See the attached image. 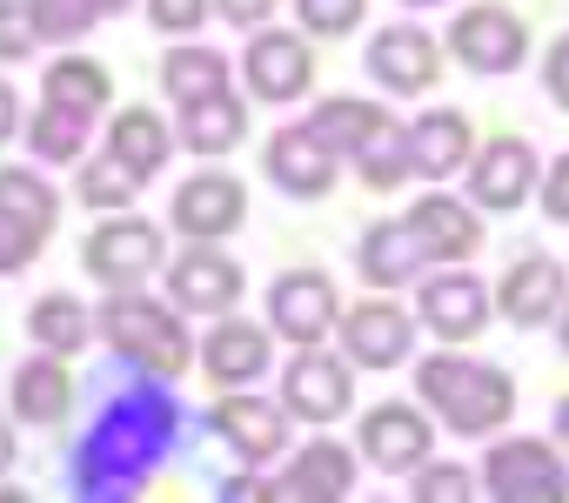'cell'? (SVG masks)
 I'll return each instance as SVG.
<instances>
[{
  "instance_id": "f35d334b",
  "label": "cell",
  "mask_w": 569,
  "mask_h": 503,
  "mask_svg": "<svg viewBox=\"0 0 569 503\" xmlns=\"http://www.w3.org/2000/svg\"><path fill=\"white\" fill-rule=\"evenodd\" d=\"M362 8L369 0H296V14H302L309 34H349L362 21Z\"/></svg>"
},
{
  "instance_id": "2e32d148",
  "label": "cell",
  "mask_w": 569,
  "mask_h": 503,
  "mask_svg": "<svg viewBox=\"0 0 569 503\" xmlns=\"http://www.w3.org/2000/svg\"><path fill=\"white\" fill-rule=\"evenodd\" d=\"M208 423H214V430L228 436V450L248 456V463H268V456L289 450V410H274V403H261V396H221V403L208 410Z\"/></svg>"
},
{
  "instance_id": "681fc988",
  "label": "cell",
  "mask_w": 569,
  "mask_h": 503,
  "mask_svg": "<svg viewBox=\"0 0 569 503\" xmlns=\"http://www.w3.org/2000/svg\"><path fill=\"white\" fill-rule=\"evenodd\" d=\"M101 8H108V14H121V8H128V0H101Z\"/></svg>"
},
{
  "instance_id": "7bdbcfd3",
  "label": "cell",
  "mask_w": 569,
  "mask_h": 503,
  "mask_svg": "<svg viewBox=\"0 0 569 503\" xmlns=\"http://www.w3.org/2000/svg\"><path fill=\"white\" fill-rule=\"evenodd\" d=\"M542 208H549V221H569V155L549 168V181H542Z\"/></svg>"
},
{
  "instance_id": "5b68a950",
  "label": "cell",
  "mask_w": 569,
  "mask_h": 503,
  "mask_svg": "<svg viewBox=\"0 0 569 503\" xmlns=\"http://www.w3.org/2000/svg\"><path fill=\"white\" fill-rule=\"evenodd\" d=\"M449 55L469 75H509L529 55V28L509 8H496V0H476V8H462L456 28H449Z\"/></svg>"
},
{
  "instance_id": "8fae6325",
  "label": "cell",
  "mask_w": 569,
  "mask_h": 503,
  "mask_svg": "<svg viewBox=\"0 0 569 503\" xmlns=\"http://www.w3.org/2000/svg\"><path fill=\"white\" fill-rule=\"evenodd\" d=\"M336 148L302 121V128H281V135H268V181L281 188V195H296V201H316V195H329L336 188Z\"/></svg>"
},
{
  "instance_id": "4dcf8cb0",
  "label": "cell",
  "mask_w": 569,
  "mask_h": 503,
  "mask_svg": "<svg viewBox=\"0 0 569 503\" xmlns=\"http://www.w3.org/2000/svg\"><path fill=\"white\" fill-rule=\"evenodd\" d=\"M108 95H114V81H108L101 61H54V68H48V101L74 108V115H88V121L108 108Z\"/></svg>"
},
{
  "instance_id": "74e56055",
  "label": "cell",
  "mask_w": 569,
  "mask_h": 503,
  "mask_svg": "<svg viewBox=\"0 0 569 503\" xmlns=\"http://www.w3.org/2000/svg\"><path fill=\"white\" fill-rule=\"evenodd\" d=\"M41 241H48V228H34V221H21V215L0 208V276H21L41 256Z\"/></svg>"
},
{
  "instance_id": "bcb514c9",
  "label": "cell",
  "mask_w": 569,
  "mask_h": 503,
  "mask_svg": "<svg viewBox=\"0 0 569 503\" xmlns=\"http://www.w3.org/2000/svg\"><path fill=\"white\" fill-rule=\"evenodd\" d=\"M8 470H14V430L0 423V476H8Z\"/></svg>"
},
{
  "instance_id": "f907efd6",
  "label": "cell",
  "mask_w": 569,
  "mask_h": 503,
  "mask_svg": "<svg viewBox=\"0 0 569 503\" xmlns=\"http://www.w3.org/2000/svg\"><path fill=\"white\" fill-rule=\"evenodd\" d=\"M409 8H442V0H409Z\"/></svg>"
},
{
  "instance_id": "9c48e42d",
  "label": "cell",
  "mask_w": 569,
  "mask_h": 503,
  "mask_svg": "<svg viewBox=\"0 0 569 503\" xmlns=\"http://www.w3.org/2000/svg\"><path fill=\"white\" fill-rule=\"evenodd\" d=\"M349 396H356V383H349V356L336 363V356H322L316 343L281 369V410H289L296 423H336L342 410H349Z\"/></svg>"
},
{
  "instance_id": "52a82bcc",
  "label": "cell",
  "mask_w": 569,
  "mask_h": 503,
  "mask_svg": "<svg viewBox=\"0 0 569 503\" xmlns=\"http://www.w3.org/2000/svg\"><path fill=\"white\" fill-rule=\"evenodd\" d=\"M168 296L188 316H228L234 296H241V263H228L214 241H188L168 263Z\"/></svg>"
},
{
  "instance_id": "ac0fdd59",
  "label": "cell",
  "mask_w": 569,
  "mask_h": 503,
  "mask_svg": "<svg viewBox=\"0 0 569 503\" xmlns=\"http://www.w3.org/2000/svg\"><path fill=\"white\" fill-rule=\"evenodd\" d=\"M436 263V248L422 241V228L409 221V215H389V221H376L369 235H362V276L376 283V289H402V283H416V269H429Z\"/></svg>"
},
{
  "instance_id": "d6a6232c",
  "label": "cell",
  "mask_w": 569,
  "mask_h": 503,
  "mask_svg": "<svg viewBox=\"0 0 569 503\" xmlns=\"http://www.w3.org/2000/svg\"><path fill=\"white\" fill-rule=\"evenodd\" d=\"M81 141H88V115H74V108H61V101H48V108L28 121L34 161H81Z\"/></svg>"
},
{
  "instance_id": "5bb4252c",
  "label": "cell",
  "mask_w": 569,
  "mask_h": 503,
  "mask_svg": "<svg viewBox=\"0 0 569 503\" xmlns=\"http://www.w3.org/2000/svg\"><path fill=\"white\" fill-rule=\"evenodd\" d=\"M241 215H248L241 181L234 175H214V168L194 175V181H181V195H174V228L188 241H221V235L241 228Z\"/></svg>"
},
{
  "instance_id": "7dc6e473",
  "label": "cell",
  "mask_w": 569,
  "mask_h": 503,
  "mask_svg": "<svg viewBox=\"0 0 569 503\" xmlns=\"http://www.w3.org/2000/svg\"><path fill=\"white\" fill-rule=\"evenodd\" d=\"M556 430H562V443H569V396L556 403Z\"/></svg>"
},
{
  "instance_id": "7402d4cb",
  "label": "cell",
  "mask_w": 569,
  "mask_h": 503,
  "mask_svg": "<svg viewBox=\"0 0 569 503\" xmlns=\"http://www.w3.org/2000/svg\"><path fill=\"white\" fill-rule=\"evenodd\" d=\"M68 410H74V376L61 369V356L41 349L34 363L14 369V416H21V423L54 430V423H68Z\"/></svg>"
},
{
  "instance_id": "603a6c76",
  "label": "cell",
  "mask_w": 569,
  "mask_h": 503,
  "mask_svg": "<svg viewBox=\"0 0 569 503\" xmlns=\"http://www.w3.org/2000/svg\"><path fill=\"white\" fill-rule=\"evenodd\" d=\"M409 141H416V175H429V181H449L456 168H469V148H476L469 115H456V108H429L409 128Z\"/></svg>"
},
{
  "instance_id": "d4e9b609",
  "label": "cell",
  "mask_w": 569,
  "mask_h": 503,
  "mask_svg": "<svg viewBox=\"0 0 569 503\" xmlns=\"http://www.w3.org/2000/svg\"><path fill=\"white\" fill-rule=\"evenodd\" d=\"M409 221H416V228H422V241L436 248V263H469L476 248H482V221H476L462 201H449V195L416 201V208H409Z\"/></svg>"
},
{
  "instance_id": "f1b7e54d",
  "label": "cell",
  "mask_w": 569,
  "mask_h": 503,
  "mask_svg": "<svg viewBox=\"0 0 569 503\" xmlns=\"http://www.w3.org/2000/svg\"><path fill=\"white\" fill-rule=\"evenodd\" d=\"M108 148L148 181V175H161V161H168V148H174V135H168V121L161 115H148V108H121L114 115V135H108Z\"/></svg>"
},
{
  "instance_id": "cb8c5ba5",
  "label": "cell",
  "mask_w": 569,
  "mask_h": 503,
  "mask_svg": "<svg viewBox=\"0 0 569 503\" xmlns=\"http://www.w3.org/2000/svg\"><path fill=\"white\" fill-rule=\"evenodd\" d=\"M201 363H208V376L221 389H241V383H254L268 369V329H254V323H214L208 343H201Z\"/></svg>"
},
{
  "instance_id": "277c9868",
  "label": "cell",
  "mask_w": 569,
  "mask_h": 503,
  "mask_svg": "<svg viewBox=\"0 0 569 503\" xmlns=\"http://www.w3.org/2000/svg\"><path fill=\"white\" fill-rule=\"evenodd\" d=\"M482 483L489 496L502 503H569V470L549 443L536 436H516V443H496L489 463H482Z\"/></svg>"
},
{
  "instance_id": "7a4b0ae2",
  "label": "cell",
  "mask_w": 569,
  "mask_h": 503,
  "mask_svg": "<svg viewBox=\"0 0 569 503\" xmlns=\"http://www.w3.org/2000/svg\"><path fill=\"white\" fill-rule=\"evenodd\" d=\"M422 403L456 430V436H489L516 416V383L496 363H469V356H429L416 369Z\"/></svg>"
},
{
  "instance_id": "e575fe53",
  "label": "cell",
  "mask_w": 569,
  "mask_h": 503,
  "mask_svg": "<svg viewBox=\"0 0 569 503\" xmlns=\"http://www.w3.org/2000/svg\"><path fill=\"white\" fill-rule=\"evenodd\" d=\"M134 195H141V175H134L114 148H108L101 161H81V201H88V208H108V215H114V208H128Z\"/></svg>"
},
{
  "instance_id": "d6986e66",
  "label": "cell",
  "mask_w": 569,
  "mask_h": 503,
  "mask_svg": "<svg viewBox=\"0 0 569 503\" xmlns=\"http://www.w3.org/2000/svg\"><path fill=\"white\" fill-rule=\"evenodd\" d=\"M422 323H429L442 343H476V336L489 329V289H482L469 269L436 276V283H422Z\"/></svg>"
},
{
  "instance_id": "8992f818",
  "label": "cell",
  "mask_w": 569,
  "mask_h": 503,
  "mask_svg": "<svg viewBox=\"0 0 569 503\" xmlns=\"http://www.w3.org/2000/svg\"><path fill=\"white\" fill-rule=\"evenodd\" d=\"M161 228H148V221H128V215H114V221H101L94 235H88V248H81V263H88V276L94 283H108V289H141L154 269H161Z\"/></svg>"
},
{
  "instance_id": "ffe728a7",
  "label": "cell",
  "mask_w": 569,
  "mask_h": 503,
  "mask_svg": "<svg viewBox=\"0 0 569 503\" xmlns=\"http://www.w3.org/2000/svg\"><path fill=\"white\" fill-rule=\"evenodd\" d=\"M496 303H502V316H509L516 329L549 323V316L562 309V263H556V256H516L509 276H502V289H496Z\"/></svg>"
},
{
  "instance_id": "f546056e",
  "label": "cell",
  "mask_w": 569,
  "mask_h": 503,
  "mask_svg": "<svg viewBox=\"0 0 569 503\" xmlns=\"http://www.w3.org/2000/svg\"><path fill=\"white\" fill-rule=\"evenodd\" d=\"M161 88H168V101H174V108L208 101V95H221V88H228V61H221L214 48H174V55L161 61Z\"/></svg>"
},
{
  "instance_id": "6da1fadb",
  "label": "cell",
  "mask_w": 569,
  "mask_h": 503,
  "mask_svg": "<svg viewBox=\"0 0 569 503\" xmlns=\"http://www.w3.org/2000/svg\"><path fill=\"white\" fill-rule=\"evenodd\" d=\"M174 423L181 410L168 396V376L134 369V383H114L74 450V496H128L134 483H148V470L174 443Z\"/></svg>"
},
{
  "instance_id": "484cf974",
  "label": "cell",
  "mask_w": 569,
  "mask_h": 503,
  "mask_svg": "<svg viewBox=\"0 0 569 503\" xmlns=\"http://www.w3.org/2000/svg\"><path fill=\"white\" fill-rule=\"evenodd\" d=\"M241 135H248V108H241L228 88H221V95H208V101H188V108H181V141H188L201 161L228 155Z\"/></svg>"
},
{
  "instance_id": "83f0119b",
  "label": "cell",
  "mask_w": 569,
  "mask_h": 503,
  "mask_svg": "<svg viewBox=\"0 0 569 503\" xmlns=\"http://www.w3.org/2000/svg\"><path fill=\"white\" fill-rule=\"evenodd\" d=\"M94 323H101V316H88L74 296H41V303L28 309V336H34L48 356H81V349L94 343Z\"/></svg>"
},
{
  "instance_id": "c3c4849f",
  "label": "cell",
  "mask_w": 569,
  "mask_h": 503,
  "mask_svg": "<svg viewBox=\"0 0 569 503\" xmlns=\"http://www.w3.org/2000/svg\"><path fill=\"white\" fill-rule=\"evenodd\" d=\"M562 349H569V303H562Z\"/></svg>"
},
{
  "instance_id": "9a60e30c",
  "label": "cell",
  "mask_w": 569,
  "mask_h": 503,
  "mask_svg": "<svg viewBox=\"0 0 569 503\" xmlns=\"http://www.w3.org/2000/svg\"><path fill=\"white\" fill-rule=\"evenodd\" d=\"M416 343V323L396 309V303H362L342 316V356L356 369H396Z\"/></svg>"
},
{
  "instance_id": "4316f807",
  "label": "cell",
  "mask_w": 569,
  "mask_h": 503,
  "mask_svg": "<svg viewBox=\"0 0 569 503\" xmlns=\"http://www.w3.org/2000/svg\"><path fill=\"white\" fill-rule=\"evenodd\" d=\"M349 161H356V175H362L369 188H402V181L416 175V141H409V128H402V121H389V115H382V121L369 128V141H362Z\"/></svg>"
},
{
  "instance_id": "3957f363",
  "label": "cell",
  "mask_w": 569,
  "mask_h": 503,
  "mask_svg": "<svg viewBox=\"0 0 569 503\" xmlns=\"http://www.w3.org/2000/svg\"><path fill=\"white\" fill-rule=\"evenodd\" d=\"M101 336L114 343V356L128 369H148V376H181L188 369V329L168 303H154L148 289H114L108 309H101Z\"/></svg>"
},
{
  "instance_id": "4fadbf2b",
  "label": "cell",
  "mask_w": 569,
  "mask_h": 503,
  "mask_svg": "<svg viewBox=\"0 0 569 503\" xmlns=\"http://www.w3.org/2000/svg\"><path fill=\"white\" fill-rule=\"evenodd\" d=\"M369 75L389 88V95H429L442 81V48L422 34V28H382L369 41Z\"/></svg>"
},
{
  "instance_id": "f6af8a7d",
  "label": "cell",
  "mask_w": 569,
  "mask_h": 503,
  "mask_svg": "<svg viewBox=\"0 0 569 503\" xmlns=\"http://www.w3.org/2000/svg\"><path fill=\"white\" fill-rule=\"evenodd\" d=\"M14 128H21V101H14V88L0 81V148L14 141Z\"/></svg>"
},
{
  "instance_id": "e0dca14e",
  "label": "cell",
  "mask_w": 569,
  "mask_h": 503,
  "mask_svg": "<svg viewBox=\"0 0 569 503\" xmlns=\"http://www.w3.org/2000/svg\"><path fill=\"white\" fill-rule=\"evenodd\" d=\"M529 188H536V155H529V141H516V135H496V141L469 161V195H476V208H522Z\"/></svg>"
},
{
  "instance_id": "7c38bea8",
  "label": "cell",
  "mask_w": 569,
  "mask_h": 503,
  "mask_svg": "<svg viewBox=\"0 0 569 503\" xmlns=\"http://www.w3.org/2000/svg\"><path fill=\"white\" fill-rule=\"evenodd\" d=\"M429 443H436V430H429V416L416 410V403H376L369 416H362V456L376 463V470H422L429 463Z\"/></svg>"
},
{
  "instance_id": "ee69618b",
  "label": "cell",
  "mask_w": 569,
  "mask_h": 503,
  "mask_svg": "<svg viewBox=\"0 0 569 503\" xmlns=\"http://www.w3.org/2000/svg\"><path fill=\"white\" fill-rule=\"evenodd\" d=\"M214 8H221V21H234V28H261L268 14H274V0H214Z\"/></svg>"
},
{
  "instance_id": "ab89813d",
  "label": "cell",
  "mask_w": 569,
  "mask_h": 503,
  "mask_svg": "<svg viewBox=\"0 0 569 503\" xmlns=\"http://www.w3.org/2000/svg\"><path fill=\"white\" fill-rule=\"evenodd\" d=\"M34 14H28V0H0V61H28L34 55Z\"/></svg>"
},
{
  "instance_id": "836d02e7",
  "label": "cell",
  "mask_w": 569,
  "mask_h": 503,
  "mask_svg": "<svg viewBox=\"0 0 569 503\" xmlns=\"http://www.w3.org/2000/svg\"><path fill=\"white\" fill-rule=\"evenodd\" d=\"M0 208L21 215V221H34V228H48V235H54V221H61V195H54L34 168H0Z\"/></svg>"
},
{
  "instance_id": "8d00e7d4",
  "label": "cell",
  "mask_w": 569,
  "mask_h": 503,
  "mask_svg": "<svg viewBox=\"0 0 569 503\" xmlns=\"http://www.w3.org/2000/svg\"><path fill=\"white\" fill-rule=\"evenodd\" d=\"M409 496H416V503H469V496H476V483H469V470H462V463H422V470H416V483H409Z\"/></svg>"
},
{
  "instance_id": "ba28073f",
  "label": "cell",
  "mask_w": 569,
  "mask_h": 503,
  "mask_svg": "<svg viewBox=\"0 0 569 503\" xmlns=\"http://www.w3.org/2000/svg\"><path fill=\"white\" fill-rule=\"evenodd\" d=\"M268 323L289 336L296 349L322 343L329 329H342V303H336V283L316 276V269H296V276H281L268 289Z\"/></svg>"
},
{
  "instance_id": "44dd1931",
  "label": "cell",
  "mask_w": 569,
  "mask_h": 503,
  "mask_svg": "<svg viewBox=\"0 0 569 503\" xmlns=\"http://www.w3.org/2000/svg\"><path fill=\"white\" fill-rule=\"evenodd\" d=\"M349 483H356V456L342 443H309L289 470H281L274 496H289V503H336V496H349Z\"/></svg>"
},
{
  "instance_id": "30bf717a",
  "label": "cell",
  "mask_w": 569,
  "mask_h": 503,
  "mask_svg": "<svg viewBox=\"0 0 569 503\" xmlns=\"http://www.w3.org/2000/svg\"><path fill=\"white\" fill-rule=\"evenodd\" d=\"M241 81L254 88V101H296V95H309V81H316V55H309L302 34H274V28H268V34L248 41Z\"/></svg>"
},
{
  "instance_id": "60d3db41",
  "label": "cell",
  "mask_w": 569,
  "mask_h": 503,
  "mask_svg": "<svg viewBox=\"0 0 569 503\" xmlns=\"http://www.w3.org/2000/svg\"><path fill=\"white\" fill-rule=\"evenodd\" d=\"M208 8H214V0H148V21L161 34H194L208 21Z\"/></svg>"
},
{
  "instance_id": "d590c367",
  "label": "cell",
  "mask_w": 569,
  "mask_h": 503,
  "mask_svg": "<svg viewBox=\"0 0 569 503\" xmlns=\"http://www.w3.org/2000/svg\"><path fill=\"white\" fill-rule=\"evenodd\" d=\"M28 14H34L41 41H81L94 28V14H108V8L101 0H28Z\"/></svg>"
},
{
  "instance_id": "b9f144b4",
  "label": "cell",
  "mask_w": 569,
  "mask_h": 503,
  "mask_svg": "<svg viewBox=\"0 0 569 503\" xmlns=\"http://www.w3.org/2000/svg\"><path fill=\"white\" fill-rule=\"evenodd\" d=\"M542 88L556 95V108H569V34L549 48V61H542Z\"/></svg>"
},
{
  "instance_id": "1f68e13d",
  "label": "cell",
  "mask_w": 569,
  "mask_h": 503,
  "mask_svg": "<svg viewBox=\"0 0 569 503\" xmlns=\"http://www.w3.org/2000/svg\"><path fill=\"white\" fill-rule=\"evenodd\" d=\"M376 121H382V108H369V101H356V95H336V101H322V108L309 115V128H316L342 161L369 141V128H376Z\"/></svg>"
}]
</instances>
